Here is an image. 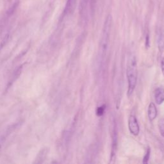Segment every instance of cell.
<instances>
[{"mask_svg": "<svg viewBox=\"0 0 164 164\" xmlns=\"http://www.w3.org/2000/svg\"><path fill=\"white\" fill-rule=\"evenodd\" d=\"M112 25V17L111 15H109L106 18L104 23L102 29L101 37L99 48V62L101 65H103L106 61L108 50L109 47L110 37Z\"/></svg>", "mask_w": 164, "mask_h": 164, "instance_id": "obj_1", "label": "cell"}, {"mask_svg": "<svg viewBox=\"0 0 164 164\" xmlns=\"http://www.w3.org/2000/svg\"><path fill=\"white\" fill-rule=\"evenodd\" d=\"M126 76L128 80V96L129 97L135 90L137 81V64L135 57L130 56L127 63Z\"/></svg>", "mask_w": 164, "mask_h": 164, "instance_id": "obj_2", "label": "cell"}, {"mask_svg": "<svg viewBox=\"0 0 164 164\" xmlns=\"http://www.w3.org/2000/svg\"><path fill=\"white\" fill-rule=\"evenodd\" d=\"M128 128L130 133L132 135L137 136L139 135L140 132V128H139V125L138 123L137 117L133 115H131L129 117L128 120Z\"/></svg>", "mask_w": 164, "mask_h": 164, "instance_id": "obj_3", "label": "cell"}, {"mask_svg": "<svg viewBox=\"0 0 164 164\" xmlns=\"http://www.w3.org/2000/svg\"><path fill=\"white\" fill-rule=\"evenodd\" d=\"M112 146H111V163H114L116 155V150L117 146V128L115 124H114V129H113V135H112Z\"/></svg>", "mask_w": 164, "mask_h": 164, "instance_id": "obj_4", "label": "cell"}, {"mask_svg": "<svg viewBox=\"0 0 164 164\" xmlns=\"http://www.w3.org/2000/svg\"><path fill=\"white\" fill-rule=\"evenodd\" d=\"M49 152V149L47 147L42 148L40 150V151L38 152V154L36 156L35 161L33 162V163H42L47 158V156Z\"/></svg>", "mask_w": 164, "mask_h": 164, "instance_id": "obj_5", "label": "cell"}, {"mask_svg": "<svg viewBox=\"0 0 164 164\" xmlns=\"http://www.w3.org/2000/svg\"><path fill=\"white\" fill-rule=\"evenodd\" d=\"M23 67H24V64H22L21 65L19 66L18 68L14 70V73L12 74V76L10 78V80L9 81L8 85H7V88H9L10 87H11V85L14 83L15 81H16L17 78L19 77L22 71H23Z\"/></svg>", "mask_w": 164, "mask_h": 164, "instance_id": "obj_6", "label": "cell"}, {"mask_svg": "<svg viewBox=\"0 0 164 164\" xmlns=\"http://www.w3.org/2000/svg\"><path fill=\"white\" fill-rule=\"evenodd\" d=\"M148 117L151 121H154L157 117V109H156L155 104L154 103H151L148 106L147 109Z\"/></svg>", "mask_w": 164, "mask_h": 164, "instance_id": "obj_7", "label": "cell"}, {"mask_svg": "<svg viewBox=\"0 0 164 164\" xmlns=\"http://www.w3.org/2000/svg\"><path fill=\"white\" fill-rule=\"evenodd\" d=\"M155 101L157 105H162L164 102V88L160 87L155 91Z\"/></svg>", "mask_w": 164, "mask_h": 164, "instance_id": "obj_8", "label": "cell"}, {"mask_svg": "<svg viewBox=\"0 0 164 164\" xmlns=\"http://www.w3.org/2000/svg\"><path fill=\"white\" fill-rule=\"evenodd\" d=\"M89 2H90V0H80V12L81 16L84 17L86 16Z\"/></svg>", "mask_w": 164, "mask_h": 164, "instance_id": "obj_9", "label": "cell"}, {"mask_svg": "<svg viewBox=\"0 0 164 164\" xmlns=\"http://www.w3.org/2000/svg\"><path fill=\"white\" fill-rule=\"evenodd\" d=\"M16 128V126H11L10 128H9L8 129L6 130V132L5 133L3 134V135L0 136V152H1L2 148L3 147V145L5 144V141L6 140V137L9 135V134L12 132L14 129Z\"/></svg>", "mask_w": 164, "mask_h": 164, "instance_id": "obj_10", "label": "cell"}, {"mask_svg": "<svg viewBox=\"0 0 164 164\" xmlns=\"http://www.w3.org/2000/svg\"><path fill=\"white\" fill-rule=\"evenodd\" d=\"M76 0H68L65 9V14H71L75 9Z\"/></svg>", "mask_w": 164, "mask_h": 164, "instance_id": "obj_11", "label": "cell"}, {"mask_svg": "<svg viewBox=\"0 0 164 164\" xmlns=\"http://www.w3.org/2000/svg\"><path fill=\"white\" fill-rule=\"evenodd\" d=\"M158 47L160 52H163L164 51V35L161 33L158 37Z\"/></svg>", "mask_w": 164, "mask_h": 164, "instance_id": "obj_12", "label": "cell"}, {"mask_svg": "<svg viewBox=\"0 0 164 164\" xmlns=\"http://www.w3.org/2000/svg\"><path fill=\"white\" fill-rule=\"evenodd\" d=\"M158 128L160 134L162 137H164V118L160 119L158 121Z\"/></svg>", "mask_w": 164, "mask_h": 164, "instance_id": "obj_13", "label": "cell"}, {"mask_svg": "<svg viewBox=\"0 0 164 164\" xmlns=\"http://www.w3.org/2000/svg\"><path fill=\"white\" fill-rule=\"evenodd\" d=\"M105 105H102L98 107L96 110V115L99 117L102 116V115L105 113Z\"/></svg>", "mask_w": 164, "mask_h": 164, "instance_id": "obj_14", "label": "cell"}, {"mask_svg": "<svg viewBox=\"0 0 164 164\" xmlns=\"http://www.w3.org/2000/svg\"><path fill=\"white\" fill-rule=\"evenodd\" d=\"M150 154H151V150L150 147L147 148V150L146 151V153L145 155L144 159H143V163H147L149 160L150 158Z\"/></svg>", "mask_w": 164, "mask_h": 164, "instance_id": "obj_15", "label": "cell"}, {"mask_svg": "<svg viewBox=\"0 0 164 164\" xmlns=\"http://www.w3.org/2000/svg\"><path fill=\"white\" fill-rule=\"evenodd\" d=\"M161 69H162V72L164 75V58L162 60V61H161Z\"/></svg>", "mask_w": 164, "mask_h": 164, "instance_id": "obj_16", "label": "cell"}, {"mask_svg": "<svg viewBox=\"0 0 164 164\" xmlns=\"http://www.w3.org/2000/svg\"><path fill=\"white\" fill-rule=\"evenodd\" d=\"M146 46H147V47H150V37H149V35H147V37H146Z\"/></svg>", "mask_w": 164, "mask_h": 164, "instance_id": "obj_17", "label": "cell"}]
</instances>
